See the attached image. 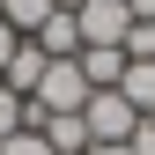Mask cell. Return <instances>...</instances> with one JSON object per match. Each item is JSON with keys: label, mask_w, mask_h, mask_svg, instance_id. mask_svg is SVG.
I'll use <instances>...</instances> for the list:
<instances>
[{"label": "cell", "mask_w": 155, "mask_h": 155, "mask_svg": "<svg viewBox=\"0 0 155 155\" xmlns=\"http://www.w3.org/2000/svg\"><path fill=\"white\" fill-rule=\"evenodd\" d=\"M81 126H89V148H111V140H133L140 111H133L118 89H96L89 104H81Z\"/></svg>", "instance_id": "cell-1"}, {"label": "cell", "mask_w": 155, "mask_h": 155, "mask_svg": "<svg viewBox=\"0 0 155 155\" xmlns=\"http://www.w3.org/2000/svg\"><path fill=\"white\" fill-rule=\"evenodd\" d=\"M74 30H81V45H118L126 52L133 15H126V0H81V8H74Z\"/></svg>", "instance_id": "cell-2"}, {"label": "cell", "mask_w": 155, "mask_h": 155, "mask_svg": "<svg viewBox=\"0 0 155 155\" xmlns=\"http://www.w3.org/2000/svg\"><path fill=\"white\" fill-rule=\"evenodd\" d=\"M74 67H81L89 89H118V81H126V52H118V45H81Z\"/></svg>", "instance_id": "cell-3"}, {"label": "cell", "mask_w": 155, "mask_h": 155, "mask_svg": "<svg viewBox=\"0 0 155 155\" xmlns=\"http://www.w3.org/2000/svg\"><path fill=\"white\" fill-rule=\"evenodd\" d=\"M30 45L45 52V59H74V52H81V30H74V15H59V8H52L45 22L30 30Z\"/></svg>", "instance_id": "cell-4"}, {"label": "cell", "mask_w": 155, "mask_h": 155, "mask_svg": "<svg viewBox=\"0 0 155 155\" xmlns=\"http://www.w3.org/2000/svg\"><path fill=\"white\" fill-rule=\"evenodd\" d=\"M37 133L52 140V155H89V126H81V111H59V118H37Z\"/></svg>", "instance_id": "cell-5"}, {"label": "cell", "mask_w": 155, "mask_h": 155, "mask_svg": "<svg viewBox=\"0 0 155 155\" xmlns=\"http://www.w3.org/2000/svg\"><path fill=\"white\" fill-rule=\"evenodd\" d=\"M0 81H8V89H15V96H22V104H30V89L45 81V52H37L30 37H22V45H15V59H8V74H0Z\"/></svg>", "instance_id": "cell-6"}, {"label": "cell", "mask_w": 155, "mask_h": 155, "mask_svg": "<svg viewBox=\"0 0 155 155\" xmlns=\"http://www.w3.org/2000/svg\"><path fill=\"white\" fill-rule=\"evenodd\" d=\"M118 96L140 118H155V59H126V81H118Z\"/></svg>", "instance_id": "cell-7"}, {"label": "cell", "mask_w": 155, "mask_h": 155, "mask_svg": "<svg viewBox=\"0 0 155 155\" xmlns=\"http://www.w3.org/2000/svg\"><path fill=\"white\" fill-rule=\"evenodd\" d=\"M45 15H52V0H0V22H8L15 37H30Z\"/></svg>", "instance_id": "cell-8"}, {"label": "cell", "mask_w": 155, "mask_h": 155, "mask_svg": "<svg viewBox=\"0 0 155 155\" xmlns=\"http://www.w3.org/2000/svg\"><path fill=\"white\" fill-rule=\"evenodd\" d=\"M0 155H52V140L37 126H22V133H8V140H0Z\"/></svg>", "instance_id": "cell-9"}, {"label": "cell", "mask_w": 155, "mask_h": 155, "mask_svg": "<svg viewBox=\"0 0 155 155\" xmlns=\"http://www.w3.org/2000/svg\"><path fill=\"white\" fill-rule=\"evenodd\" d=\"M8 133H22V96L0 81V140H8Z\"/></svg>", "instance_id": "cell-10"}, {"label": "cell", "mask_w": 155, "mask_h": 155, "mask_svg": "<svg viewBox=\"0 0 155 155\" xmlns=\"http://www.w3.org/2000/svg\"><path fill=\"white\" fill-rule=\"evenodd\" d=\"M126 59H155V22H133L126 30Z\"/></svg>", "instance_id": "cell-11"}, {"label": "cell", "mask_w": 155, "mask_h": 155, "mask_svg": "<svg viewBox=\"0 0 155 155\" xmlns=\"http://www.w3.org/2000/svg\"><path fill=\"white\" fill-rule=\"evenodd\" d=\"M133 155H155V118H140V126H133V140H126Z\"/></svg>", "instance_id": "cell-12"}, {"label": "cell", "mask_w": 155, "mask_h": 155, "mask_svg": "<svg viewBox=\"0 0 155 155\" xmlns=\"http://www.w3.org/2000/svg\"><path fill=\"white\" fill-rule=\"evenodd\" d=\"M15 45H22V37H15L8 22H0V74H8V59H15Z\"/></svg>", "instance_id": "cell-13"}, {"label": "cell", "mask_w": 155, "mask_h": 155, "mask_svg": "<svg viewBox=\"0 0 155 155\" xmlns=\"http://www.w3.org/2000/svg\"><path fill=\"white\" fill-rule=\"evenodd\" d=\"M126 15L133 22H155V0H126Z\"/></svg>", "instance_id": "cell-14"}, {"label": "cell", "mask_w": 155, "mask_h": 155, "mask_svg": "<svg viewBox=\"0 0 155 155\" xmlns=\"http://www.w3.org/2000/svg\"><path fill=\"white\" fill-rule=\"evenodd\" d=\"M89 155H133V148H126V140H111V148H89Z\"/></svg>", "instance_id": "cell-15"}]
</instances>
